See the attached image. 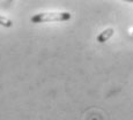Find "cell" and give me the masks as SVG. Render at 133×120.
Instances as JSON below:
<instances>
[{
    "label": "cell",
    "instance_id": "7a4b0ae2",
    "mask_svg": "<svg viewBox=\"0 0 133 120\" xmlns=\"http://www.w3.org/2000/svg\"><path fill=\"white\" fill-rule=\"evenodd\" d=\"M114 32H115V30L112 29V28H108V29L103 30V31L97 36V42L98 43H105L107 40H109L110 38H111V36L114 35Z\"/></svg>",
    "mask_w": 133,
    "mask_h": 120
},
{
    "label": "cell",
    "instance_id": "277c9868",
    "mask_svg": "<svg viewBox=\"0 0 133 120\" xmlns=\"http://www.w3.org/2000/svg\"><path fill=\"white\" fill-rule=\"evenodd\" d=\"M131 2H133V0H131Z\"/></svg>",
    "mask_w": 133,
    "mask_h": 120
},
{
    "label": "cell",
    "instance_id": "3957f363",
    "mask_svg": "<svg viewBox=\"0 0 133 120\" xmlns=\"http://www.w3.org/2000/svg\"><path fill=\"white\" fill-rule=\"evenodd\" d=\"M0 25H2V27H6V28H11L13 25V22L11 20H8L7 17L5 16H1L0 15Z\"/></svg>",
    "mask_w": 133,
    "mask_h": 120
},
{
    "label": "cell",
    "instance_id": "6da1fadb",
    "mask_svg": "<svg viewBox=\"0 0 133 120\" xmlns=\"http://www.w3.org/2000/svg\"><path fill=\"white\" fill-rule=\"evenodd\" d=\"M71 19V14L68 12L60 13H39L30 19L32 23H45V22H61L68 21Z\"/></svg>",
    "mask_w": 133,
    "mask_h": 120
}]
</instances>
